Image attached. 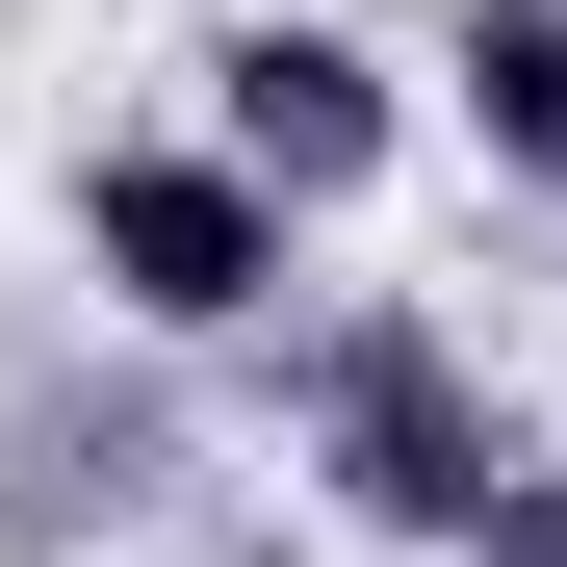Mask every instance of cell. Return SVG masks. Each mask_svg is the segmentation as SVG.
I'll return each mask as SVG.
<instances>
[{"instance_id": "cell-1", "label": "cell", "mask_w": 567, "mask_h": 567, "mask_svg": "<svg viewBox=\"0 0 567 567\" xmlns=\"http://www.w3.org/2000/svg\"><path fill=\"white\" fill-rule=\"evenodd\" d=\"M310 491H336L361 542H439V567H464V542L542 491V439L491 413V361H464L439 310H336V336H310Z\"/></svg>"}, {"instance_id": "cell-2", "label": "cell", "mask_w": 567, "mask_h": 567, "mask_svg": "<svg viewBox=\"0 0 567 567\" xmlns=\"http://www.w3.org/2000/svg\"><path fill=\"white\" fill-rule=\"evenodd\" d=\"M78 284H104L130 336H284V284H310V207L233 155V130H130V155H78Z\"/></svg>"}, {"instance_id": "cell-3", "label": "cell", "mask_w": 567, "mask_h": 567, "mask_svg": "<svg viewBox=\"0 0 567 567\" xmlns=\"http://www.w3.org/2000/svg\"><path fill=\"white\" fill-rule=\"evenodd\" d=\"M207 130L284 181V207H361V181L413 155V104H388V52L361 27H310V0H258V27H207Z\"/></svg>"}, {"instance_id": "cell-4", "label": "cell", "mask_w": 567, "mask_h": 567, "mask_svg": "<svg viewBox=\"0 0 567 567\" xmlns=\"http://www.w3.org/2000/svg\"><path fill=\"white\" fill-rule=\"evenodd\" d=\"M439 104H464V155H491L516 207H567V0H464L439 27Z\"/></svg>"}, {"instance_id": "cell-5", "label": "cell", "mask_w": 567, "mask_h": 567, "mask_svg": "<svg viewBox=\"0 0 567 567\" xmlns=\"http://www.w3.org/2000/svg\"><path fill=\"white\" fill-rule=\"evenodd\" d=\"M130 491H155V413H27V491H0V516L78 542V516H130Z\"/></svg>"}]
</instances>
